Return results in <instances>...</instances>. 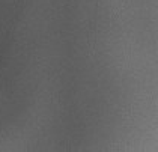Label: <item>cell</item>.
Wrapping results in <instances>:
<instances>
[]
</instances>
